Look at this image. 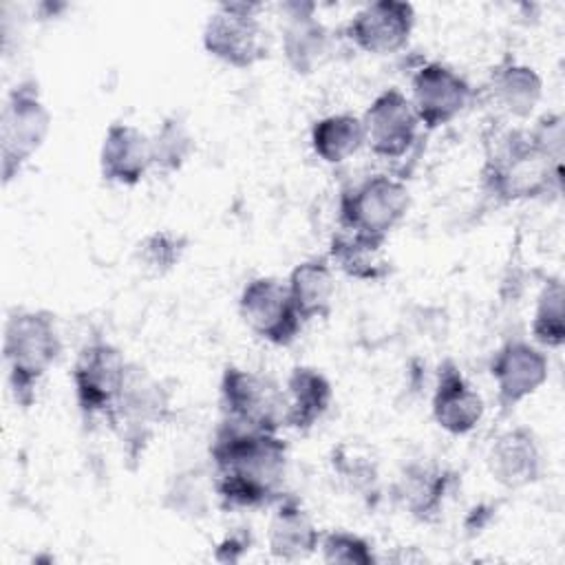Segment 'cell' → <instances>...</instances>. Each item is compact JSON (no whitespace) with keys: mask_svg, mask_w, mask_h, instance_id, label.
Returning <instances> with one entry per match:
<instances>
[{"mask_svg":"<svg viewBox=\"0 0 565 565\" xmlns=\"http://www.w3.org/2000/svg\"><path fill=\"white\" fill-rule=\"evenodd\" d=\"M532 338L543 349H561L565 342V289L561 278L545 280L539 291Z\"/></svg>","mask_w":565,"mask_h":565,"instance_id":"f1b7e54d","label":"cell"},{"mask_svg":"<svg viewBox=\"0 0 565 565\" xmlns=\"http://www.w3.org/2000/svg\"><path fill=\"white\" fill-rule=\"evenodd\" d=\"M384 243L386 241L382 238L340 227V232H335L329 241L327 260L331 263V267L340 269L349 278L362 282H377L391 271V265L384 256Z\"/></svg>","mask_w":565,"mask_h":565,"instance_id":"7402d4cb","label":"cell"},{"mask_svg":"<svg viewBox=\"0 0 565 565\" xmlns=\"http://www.w3.org/2000/svg\"><path fill=\"white\" fill-rule=\"evenodd\" d=\"M333 388L329 377L313 366H294L285 382V415L282 426L309 433L329 411Z\"/></svg>","mask_w":565,"mask_h":565,"instance_id":"ffe728a7","label":"cell"},{"mask_svg":"<svg viewBox=\"0 0 565 565\" xmlns=\"http://www.w3.org/2000/svg\"><path fill=\"white\" fill-rule=\"evenodd\" d=\"M322 561L331 563V565H373L377 563V556L373 552V545L355 534V532H347V530H333L327 532L324 536H320V545H318Z\"/></svg>","mask_w":565,"mask_h":565,"instance_id":"4dcf8cb0","label":"cell"},{"mask_svg":"<svg viewBox=\"0 0 565 565\" xmlns=\"http://www.w3.org/2000/svg\"><path fill=\"white\" fill-rule=\"evenodd\" d=\"M490 375L497 386V404L508 415L547 382L550 362L541 347L514 338L492 355Z\"/></svg>","mask_w":565,"mask_h":565,"instance_id":"4fadbf2b","label":"cell"},{"mask_svg":"<svg viewBox=\"0 0 565 565\" xmlns=\"http://www.w3.org/2000/svg\"><path fill=\"white\" fill-rule=\"evenodd\" d=\"M218 399L223 419L254 430L278 433L285 415V391L267 375L236 364L221 373Z\"/></svg>","mask_w":565,"mask_h":565,"instance_id":"52a82bcc","label":"cell"},{"mask_svg":"<svg viewBox=\"0 0 565 565\" xmlns=\"http://www.w3.org/2000/svg\"><path fill=\"white\" fill-rule=\"evenodd\" d=\"M413 29L415 9L411 2L377 0L355 11L344 33L364 53L391 55L408 44Z\"/></svg>","mask_w":565,"mask_h":565,"instance_id":"5bb4252c","label":"cell"},{"mask_svg":"<svg viewBox=\"0 0 565 565\" xmlns=\"http://www.w3.org/2000/svg\"><path fill=\"white\" fill-rule=\"evenodd\" d=\"M210 461L223 508H260L282 497L289 446L278 433L223 419L210 444Z\"/></svg>","mask_w":565,"mask_h":565,"instance_id":"6da1fadb","label":"cell"},{"mask_svg":"<svg viewBox=\"0 0 565 565\" xmlns=\"http://www.w3.org/2000/svg\"><path fill=\"white\" fill-rule=\"evenodd\" d=\"M62 353V338L55 316L46 309H13L4 322L2 358L11 397L29 408L38 386Z\"/></svg>","mask_w":565,"mask_h":565,"instance_id":"3957f363","label":"cell"},{"mask_svg":"<svg viewBox=\"0 0 565 565\" xmlns=\"http://www.w3.org/2000/svg\"><path fill=\"white\" fill-rule=\"evenodd\" d=\"M260 4L223 2L205 20L201 44L207 55L232 66L249 68L267 57V33L258 20Z\"/></svg>","mask_w":565,"mask_h":565,"instance_id":"8992f818","label":"cell"},{"mask_svg":"<svg viewBox=\"0 0 565 565\" xmlns=\"http://www.w3.org/2000/svg\"><path fill=\"white\" fill-rule=\"evenodd\" d=\"M333 470L344 481V486L360 497H371L377 492V466L375 461L360 452L351 444H342L333 450Z\"/></svg>","mask_w":565,"mask_h":565,"instance_id":"f546056e","label":"cell"},{"mask_svg":"<svg viewBox=\"0 0 565 565\" xmlns=\"http://www.w3.org/2000/svg\"><path fill=\"white\" fill-rule=\"evenodd\" d=\"M320 532L305 510V505L294 497H280L267 527L269 554L278 561H302L309 558L320 545Z\"/></svg>","mask_w":565,"mask_h":565,"instance_id":"44dd1931","label":"cell"},{"mask_svg":"<svg viewBox=\"0 0 565 565\" xmlns=\"http://www.w3.org/2000/svg\"><path fill=\"white\" fill-rule=\"evenodd\" d=\"M472 86L444 62H426L411 77V104L426 130H437L457 119L472 99Z\"/></svg>","mask_w":565,"mask_h":565,"instance_id":"8fae6325","label":"cell"},{"mask_svg":"<svg viewBox=\"0 0 565 565\" xmlns=\"http://www.w3.org/2000/svg\"><path fill=\"white\" fill-rule=\"evenodd\" d=\"M170 417V393L148 371L130 364L124 391L106 419L124 441L126 455L137 459L152 430Z\"/></svg>","mask_w":565,"mask_h":565,"instance_id":"ba28073f","label":"cell"},{"mask_svg":"<svg viewBox=\"0 0 565 565\" xmlns=\"http://www.w3.org/2000/svg\"><path fill=\"white\" fill-rule=\"evenodd\" d=\"M238 316L247 329L274 347H289L302 329L287 285L271 276L252 278L238 296Z\"/></svg>","mask_w":565,"mask_h":565,"instance_id":"30bf717a","label":"cell"},{"mask_svg":"<svg viewBox=\"0 0 565 565\" xmlns=\"http://www.w3.org/2000/svg\"><path fill=\"white\" fill-rule=\"evenodd\" d=\"M411 207L406 183L391 174H371L342 192L340 227L386 241Z\"/></svg>","mask_w":565,"mask_h":565,"instance_id":"5b68a950","label":"cell"},{"mask_svg":"<svg viewBox=\"0 0 565 565\" xmlns=\"http://www.w3.org/2000/svg\"><path fill=\"white\" fill-rule=\"evenodd\" d=\"M490 477L505 490H519L543 477V450L527 426H514L494 437L486 455Z\"/></svg>","mask_w":565,"mask_h":565,"instance_id":"9a60e30c","label":"cell"},{"mask_svg":"<svg viewBox=\"0 0 565 565\" xmlns=\"http://www.w3.org/2000/svg\"><path fill=\"white\" fill-rule=\"evenodd\" d=\"M362 124L366 146L382 159H402L408 154L422 128L408 95L395 86L382 90L369 104Z\"/></svg>","mask_w":565,"mask_h":565,"instance_id":"7c38bea8","label":"cell"},{"mask_svg":"<svg viewBox=\"0 0 565 565\" xmlns=\"http://www.w3.org/2000/svg\"><path fill=\"white\" fill-rule=\"evenodd\" d=\"M150 150L154 170L163 174L179 172L196 150V139L185 117L179 113L163 117L150 135Z\"/></svg>","mask_w":565,"mask_h":565,"instance_id":"4316f807","label":"cell"},{"mask_svg":"<svg viewBox=\"0 0 565 565\" xmlns=\"http://www.w3.org/2000/svg\"><path fill=\"white\" fill-rule=\"evenodd\" d=\"M563 117L543 115L532 128L494 135L481 172L483 190L499 203H514L561 190Z\"/></svg>","mask_w":565,"mask_h":565,"instance_id":"7a4b0ae2","label":"cell"},{"mask_svg":"<svg viewBox=\"0 0 565 565\" xmlns=\"http://www.w3.org/2000/svg\"><path fill=\"white\" fill-rule=\"evenodd\" d=\"M280 49L287 66L296 75H311L329 60L331 31L316 18L313 2L285 4Z\"/></svg>","mask_w":565,"mask_h":565,"instance_id":"2e32d148","label":"cell"},{"mask_svg":"<svg viewBox=\"0 0 565 565\" xmlns=\"http://www.w3.org/2000/svg\"><path fill=\"white\" fill-rule=\"evenodd\" d=\"M490 97L499 110L514 119H527L543 97L541 75L521 62H503L492 71Z\"/></svg>","mask_w":565,"mask_h":565,"instance_id":"cb8c5ba5","label":"cell"},{"mask_svg":"<svg viewBox=\"0 0 565 565\" xmlns=\"http://www.w3.org/2000/svg\"><path fill=\"white\" fill-rule=\"evenodd\" d=\"M130 362L108 340L86 342L73 364V386L84 419H108L128 377Z\"/></svg>","mask_w":565,"mask_h":565,"instance_id":"9c48e42d","label":"cell"},{"mask_svg":"<svg viewBox=\"0 0 565 565\" xmlns=\"http://www.w3.org/2000/svg\"><path fill=\"white\" fill-rule=\"evenodd\" d=\"M214 501H218L214 477L212 470L207 472L203 468L177 472L163 492V508L185 521L205 519L212 512Z\"/></svg>","mask_w":565,"mask_h":565,"instance_id":"484cf974","label":"cell"},{"mask_svg":"<svg viewBox=\"0 0 565 565\" xmlns=\"http://www.w3.org/2000/svg\"><path fill=\"white\" fill-rule=\"evenodd\" d=\"M252 545V534L245 530H236L227 536H223L214 550V558L218 563H238Z\"/></svg>","mask_w":565,"mask_h":565,"instance_id":"1f68e13d","label":"cell"},{"mask_svg":"<svg viewBox=\"0 0 565 565\" xmlns=\"http://www.w3.org/2000/svg\"><path fill=\"white\" fill-rule=\"evenodd\" d=\"M309 143L313 154L320 161L329 166L342 163L351 159L366 143L362 117L351 113H335V115L320 117L311 126Z\"/></svg>","mask_w":565,"mask_h":565,"instance_id":"d4e9b609","label":"cell"},{"mask_svg":"<svg viewBox=\"0 0 565 565\" xmlns=\"http://www.w3.org/2000/svg\"><path fill=\"white\" fill-rule=\"evenodd\" d=\"M49 130L51 113L42 99L38 82L31 77L18 82L9 90L0 115V159L4 185H9L44 146Z\"/></svg>","mask_w":565,"mask_h":565,"instance_id":"277c9868","label":"cell"},{"mask_svg":"<svg viewBox=\"0 0 565 565\" xmlns=\"http://www.w3.org/2000/svg\"><path fill=\"white\" fill-rule=\"evenodd\" d=\"M150 168V135L126 121L110 124L99 146L102 179L115 185L132 188L143 181Z\"/></svg>","mask_w":565,"mask_h":565,"instance_id":"ac0fdd59","label":"cell"},{"mask_svg":"<svg viewBox=\"0 0 565 565\" xmlns=\"http://www.w3.org/2000/svg\"><path fill=\"white\" fill-rule=\"evenodd\" d=\"M188 236L172 230H154L146 234L132 249V263L146 278H163L188 252Z\"/></svg>","mask_w":565,"mask_h":565,"instance_id":"83f0119b","label":"cell"},{"mask_svg":"<svg viewBox=\"0 0 565 565\" xmlns=\"http://www.w3.org/2000/svg\"><path fill=\"white\" fill-rule=\"evenodd\" d=\"M287 291L302 322L327 318L335 298V276L327 256L298 263L287 278Z\"/></svg>","mask_w":565,"mask_h":565,"instance_id":"603a6c76","label":"cell"},{"mask_svg":"<svg viewBox=\"0 0 565 565\" xmlns=\"http://www.w3.org/2000/svg\"><path fill=\"white\" fill-rule=\"evenodd\" d=\"M430 413L435 424L448 435H468L483 419V397L452 360H444L437 369Z\"/></svg>","mask_w":565,"mask_h":565,"instance_id":"e0dca14e","label":"cell"},{"mask_svg":"<svg viewBox=\"0 0 565 565\" xmlns=\"http://www.w3.org/2000/svg\"><path fill=\"white\" fill-rule=\"evenodd\" d=\"M455 472L430 459H417L402 468L395 483L397 503L422 523H433L441 516L444 501L455 486Z\"/></svg>","mask_w":565,"mask_h":565,"instance_id":"d6986e66","label":"cell"}]
</instances>
